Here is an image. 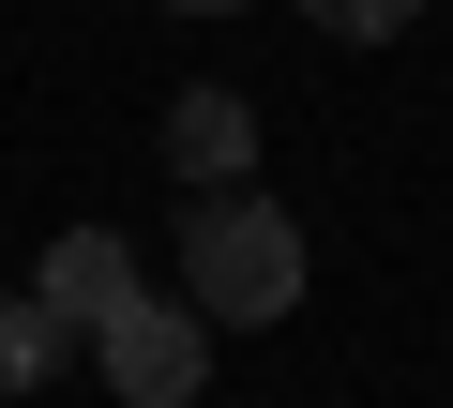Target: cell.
<instances>
[{"instance_id": "obj_1", "label": "cell", "mask_w": 453, "mask_h": 408, "mask_svg": "<svg viewBox=\"0 0 453 408\" xmlns=\"http://www.w3.org/2000/svg\"><path fill=\"white\" fill-rule=\"evenodd\" d=\"M303 303V212L257 181H211L181 212V318L196 333H273Z\"/></svg>"}, {"instance_id": "obj_3", "label": "cell", "mask_w": 453, "mask_h": 408, "mask_svg": "<svg viewBox=\"0 0 453 408\" xmlns=\"http://www.w3.org/2000/svg\"><path fill=\"white\" fill-rule=\"evenodd\" d=\"M31 303L91 348V333L136 303V242H121V227H61V242H46V273H31Z\"/></svg>"}, {"instance_id": "obj_5", "label": "cell", "mask_w": 453, "mask_h": 408, "mask_svg": "<svg viewBox=\"0 0 453 408\" xmlns=\"http://www.w3.org/2000/svg\"><path fill=\"white\" fill-rule=\"evenodd\" d=\"M61 363H76V333H61V318L16 288V303H0V408H16V393H46Z\"/></svg>"}, {"instance_id": "obj_6", "label": "cell", "mask_w": 453, "mask_h": 408, "mask_svg": "<svg viewBox=\"0 0 453 408\" xmlns=\"http://www.w3.org/2000/svg\"><path fill=\"white\" fill-rule=\"evenodd\" d=\"M303 16H318V31H333V46H393V31H408V16H423V0H303Z\"/></svg>"}, {"instance_id": "obj_2", "label": "cell", "mask_w": 453, "mask_h": 408, "mask_svg": "<svg viewBox=\"0 0 453 408\" xmlns=\"http://www.w3.org/2000/svg\"><path fill=\"white\" fill-rule=\"evenodd\" d=\"M91 363H106V393H121V408H196V378H211V333H196L181 303H151V288H136V303L91 333Z\"/></svg>"}, {"instance_id": "obj_7", "label": "cell", "mask_w": 453, "mask_h": 408, "mask_svg": "<svg viewBox=\"0 0 453 408\" xmlns=\"http://www.w3.org/2000/svg\"><path fill=\"white\" fill-rule=\"evenodd\" d=\"M166 16H242V0H166Z\"/></svg>"}, {"instance_id": "obj_4", "label": "cell", "mask_w": 453, "mask_h": 408, "mask_svg": "<svg viewBox=\"0 0 453 408\" xmlns=\"http://www.w3.org/2000/svg\"><path fill=\"white\" fill-rule=\"evenodd\" d=\"M166 166H181V196L242 181V166H257V106H226V91H181V106H166Z\"/></svg>"}]
</instances>
